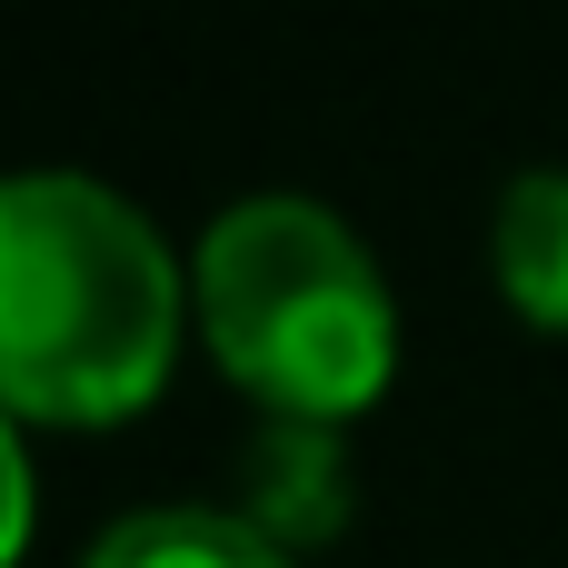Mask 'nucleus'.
I'll return each mask as SVG.
<instances>
[{"label": "nucleus", "instance_id": "1", "mask_svg": "<svg viewBox=\"0 0 568 568\" xmlns=\"http://www.w3.org/2000/svg\"><path fill=\"white\" fill-rule=\"evenodd\" d=\"M180 359V270L160 230L80 180L30 170L0 190V399L10 429H120Z\"/></svg>", "mask_w": 568, "mask_h": 568}, {"label": "nucleus", "instance_id": "2", "mask_svg": "<svg viewBox=\"0 0 568 568\" xmlns=\"http://www.w3.org/2000/svg\"><path fill=\"white\" fill-rule=\"evenodd\" d=\"M190 320L210 359L300 429H349L399 369V300L359 230L320 200H240L200 230Z\"/></svg>", "mask_w": 568, "mask_h": 568}, {"label": "nucleus", "instance_id": "3", "mask_svg": "<svg viewBox=\"0 0 568 568\" xmlns=\"http://www.w3.org/2000/svg\"><path fill=\"white\" fill-rule=\"evenodd\" d=\"M240 519L270 529L290 559L339 539L349 529V459H339V429H300V419H270L260 449H250V489H240Z\"/></svg>", "mask_w": 568, "mask_h": 568}, {"label": "nucleus", "instance_id": "4", "mask_svg": "<svg viewBox=\"0 0 568 568\" xmlns=\"http://www.w3.org/2000/svg\"><path fill=\"white\" fill-rule=\"evenodd\" d=\"M489 270L529 329L568 339V170H519L489 220Z\"/></svg>", "mask_w": 568, "mask_h": 568}, {"label": "nucleus", "instance_id": "5", "mask_svg": "<svg viewBox=\"0 0 568 568\" xmlns=\"http://www.w3.org/2000/svg\"><path fill=\"white\" fill-rule=\"evenodd\" d=\"M80 568H300L270 529H250L240 509H130L120 529L90 539Z\"/></svg>", "mask_w": 568, "mask_h": 568}]
</instances>
